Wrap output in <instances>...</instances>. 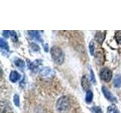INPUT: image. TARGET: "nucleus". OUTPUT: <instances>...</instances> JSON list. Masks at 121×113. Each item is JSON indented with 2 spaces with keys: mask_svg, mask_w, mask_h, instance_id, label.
<instances>
[{
  "mask_svg": "<svg viewBox=\"0 0 121 113\" xmlns=\"http://www.w3.org/2000/svg\"><path fill=\"white\" fill-rule=\"evenodd\" d=\"M57 110L60 113H67L70 108V103L69 99L65 97H60L56 103Z\"/></svg>",
  "mask_w": 121,
  "mask_h": 113,
  "instance_id": "obj_1",
  "label": "nucleus"
},
{
  "mask_svg": "<svg viewBox=\"0 0 121 113\" xmlns=\"http://www.w3.org/2000/svg\"><path fill=\"white\" fill-rule=\"evenodd\" d=\"M51 54L53 60L57 64H61L64 60V54L59 47L53 46L51 49Z\"/></svg>",
  "mask_w": 121,
  "mask_h": 113,
  "instance_id": "obj_2",
  "label": "nucleus"
},
{
  "mask_svg": "<svg viewBox=\"0 0 121 113\" xmlns=\"http://www.w3.org/2000/svg\"><path fill=\"white\" fill-rule=\"evenodd\" d=\"M100 76L102 80L108 82L109 81H111L112 78V72L108 68H103L100 72Z\"/></svg>",
  "mask_w": 121,
  "mask_h": 113,
  "instance_id": "obj_3",
  "label": "nucleus"
},
{
  "mask_svg": "<svg viewBox=\"0 0 121 113\" xmlns=\"http://www.w3.org/2000/svg\"><path fill=\"white\" fill-rule=\"evenodd\" d=\"M102 92H103L104 97L107 98V99L111 101V102H113V103H117V98L113 95L111 93V92L110 91V90L108 88H107L106 87H102Z\"/></svg>",
  "mask_w": 121,
  "mask_h": 113,
  "instance_id": "obj_4",
  "label": "nucleus"
},
{
  "mask_svg": "<svg viewBox=\"0 0 121 113\" xmlns=\"http://www.w3.org/2000/svg\"><path fill=\"white\" fill-rule=\"evenodd\" d=\"M40 74L44 78H51L55 75V72L48 67H45L40 71Z\"/></svg>",
  "mask_w": 121,
  "mask_h": 113,
  "instance_id": "obj_5",
  "label": "nucleus"
},
{
  "mask_svg": "<svg viewBox=\"0 0 121 113\" xmlns=\"http://www.w3.org/2000/svg\"><path fill=\"white\" fill-rule=\"evenodd\" d=\"M81 84H82V88L86 90H89V88L90 87V84H89V81L88 80V78L86 76V75H83L82 78V80H81Z\"/></svg>",
  "mask_w": 121,
  "mask_h": 113,
  "instance_id": "obj_6",
  "label": "nucleus"
},
{
  "mask_svg": "<svg viewBox=\"0 0 121 113\" xmlns=\"http://www.w3.org/2000/svg\"><path fill=\"white\" fill-rule=\"evenodd\" d=\"M20 74H19L16 71H12V72H11V73H10V76H9V78H10V80L11 81H12V82H16L19 78H20Z\"/></svg>",
  "mask_w": 121,
  "mask_h": 113,
  "instance_id": "obj_7",
  "label": "nucleus"
},
{
  "mask_svg": "<svg viewBox=\"0 0 121 113\" xmlns=\"http://www.w3.org/2000/svg\"><path fill=\"white\" fill-rule=\"evenodd\" d=\"M104 37H105V34L104 33L101 32H98L95 34V40L99 44H102V42L104 41Z\"/></svg>",
  "mask_w": 121,
  "mask_h": 113,
  "instance_id": "obj_8",
  "label": "nucleus"
},
{
  "mask_svg": "<svg viewBox=\"0 0 121 113\" xmlns=\"http://www.w3.org/2000/svg\"><path fill=\"white\" fill-rule=\"evenodd\" d=\"M0 47H1L2 50L5 51V52H8L9 51V44H8V42L6 41H5L3 39H0Z\"/></svg>",
  "mask_w": 121,
  "mask_h": 113,
  "instance_id": "obj_9",
  "label": "nucleus"
},
{
  "mask_svg": "<svg viewBox=\"0 0 121 113\" xmlns=\"http://www.w3.org/2000/svg\"><path fill=\"white\" fill-rule=\"evenodd\" d=\"M113 85L116 88H120L121 86V75H117L115 76L114 79H113Z\"/></svg>",
  "mask_w": 121,
  "mask_h": 113,
  "instance_id": "obj_10",
  "label": "nucleus"
},
{
  "mask_svg": "<svg viewBox=\"0 0 121 113\" xmlns=\"http://www.w3.org/2000/svg\"><path fill=\"white\" fill-rule=\"evenodd\" d=\"M92 98H93V93H92V92L90 90H87V91H86V103H92Z\"/></svg>",
  "mask_w": 121,
  "mask_h": 113,
  "instance_id": "obj_11",
  "label": "nucleus"
},
{
  "mask_svg": "<svg viewBox=\"0 0 121 113\" xmlns=\"http://www.w3.org/2000/svg\"><path fill=\"white\" fill-rule=\"evenodd\" d=\"M108 113H120L118 111V109L115 105H111L109 107H108Z\"/></svg>",
  "mask_w": 121,
  "mask_h": 113,
  "instance_id": "obj_12",
  "label": "nucleus"
},
{
  "mask_svg": "<svg viewBox=\"0 0 121 113\" xmlns=\"http://www.w3.org/2000/svg\"><path fill=\"white\" fill-rule=\"evenodd\" d=\"M14 63L18 68H21V69H23L24 66V62L21 59H16L14 60Z\"/></svg>",
  "mask_w": 121,
  "mask_h": 113,
  "instance_id": "obj_13",
  "label": "nucleus"
},
{
  "mask_svg": "<svg viewBox=\"0 0 121 113\" xmlns=\"http://www.w3.org/2000/svg\"><path fill=\"white\" fill-rule=\"evenodd\" d=\"M115 39L117 44H121V31H117L115 32Z\"/></svg>",
  "mask_w": 121,
  "mask_h": 113,
  "instance_id": "obj_14",
  "label": "nucleus"
},
{
  "mask_svg": "<svg viewBox=\"0 0 121 113\" xmlns=\"http://www.w3.org/2000/svg\"><path fill=\"white\" fill-rule=\"evenodd\" d=\"M92 110L93 113H103V112H102L101 109L100 107H98V106H94V107H92Z\"/></svg>",
  "mask_w": 121,
  "mask_h": 113,
  "instance_id": "obj_15",
  "label": "nucleus"
},
{
  "mask_svg": "<svg viewBox=\"0 0 121 113\" xmlns=\"http://www.w3.org/2000/svg\"><path fill=\"white\" fill-rule=\"evenodd\" d=\"M89 73H90V79H91V81H92L93 84L95 83V75L93 73V71L92 70V69H89Z\"/></svg>",
  "mask_w": 121,
  "mask_h": 113,
  "instance_id": "obj_16",
  "label": "nucleus"
},
{
  "mask_svg": "<svg viewBox=\"0 0 121 113\" xmlns=\"http://www.w3.org/2000/svg\"><path fill=\"white\" fill-rule=\"evenodd\" d=\"M14 104L17 105V106H18L19 104H20V100H19V97L17 95H15L14 96Z\"/></svg>",
  "mask_w": 121,
  "mask_h": 113,
  "instance_id": "obj_17",
  "label": "nucleus"
},
{
  "mask_svg": "<svg viewBox=\"0 0 121 113\" xmlns=\"http://www.w3.org/2000/svg\"><path fill=\"white\" fill-rule=\"evenodd\" d=\"M89 51H90V54L92 55L94 54V44L92 41L90 42L89 44Z\"/></svg>",
  "mask_w": 121,
  "mask_h": 113,
  "instance_id": "obj_18",
  "label": "nucleus"
},
{
  "mask_svg": "<svg viewBox=\"0 0 121 113\" xmlns=\"http://www.w3.org/2000/svg\"><path fill=\"white\" fill-rule=\"evenodd\" d=\"M11 33V38H12V39L14 41H16L17 39V35H16V33H15L14 31H12V32H10Z\"/></svg>",
  "mask_w": 121,
  "mask_h": 113,
  "instance_id": "obj_19",
  "label": "nucleus"
},
{
  "mask_svg": "<svg viewBox=\"0 0 121 113\" xmlns=\"http://www.w3.org/2000/svg\"><path fill=\"white\" fill-rule=\"evenodd\" d=\"M31 48L33 49V51H39V46H38L37 44H34V43H32V44H31Z\"/></svg>",
  "mask_w": 121,
  "mask_h": 113,
  "instance_id": "obj_20",
  "label": "nucleus"
},
{
  "mask_svg": "<svg viewBox=\"0 0 121 113\" xmlns=\"http://www.w3.org/2000/svg\"><path fill=\"white\" fill-rule=\"evenodd\" d=\"M9 32H10L9 31H5H5H3V36L5 38H8L9 36Z\"/></svg>",
  "mask_w": 121,
  "mask_h": 113,
  "instance_id": "obj_21",
  "label": "nucleus"
}]
</instances>
